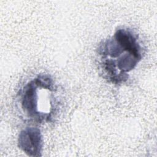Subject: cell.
<instances>
[{
  "instance_id": "cell-2",
  "label": "cell",
  "mask_w": 157,
  "mask_h": 157,
  "mask_svg": "<svg viewBox=\"0 0 157 157\" xmlns=\"http://www.w3.org/2000/svg\"><path fill=\"white\" fill-rule=\"evenodd\" d=\"M17 103L23 115L30 122L37 124L50 123L61 107L58 86L51 75L39 74L20 90Z\"/></svg>"
},
{
  "instance_id": "cell-3",
  "label": "cell",
  "mask_w": 157,
  "mask_h": 157,
  "mask_svg": "<svg viewBox=\"0 0 157 157\" xmlns=\"http://www.w3.org/2000/svg\"><path fill=\"white\" fill-rule=\"evenodd\" d=\"M17 145L28 156H41L44 142L40 129L31 126L22 129L18 136Z\"/></svg>"
},
{
  "instance_id": "cell-1",
  "label": "cell",
  "mask_w": 157,
  "mask_h": 157,
  "mask_svg": "<svg viewBox=\"0 0 157 157\" xmlns=\"http://www.w3.org/2000/svg\"><path fill=\"white\" fill-rule=\"evenodd\" d=\"M96 53L103 78L120 85L128 80L129 73L143 59L145 50L137 34L129 28L122 27L102 40Z\"/></svg>"
}]
</instances>
